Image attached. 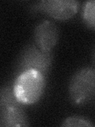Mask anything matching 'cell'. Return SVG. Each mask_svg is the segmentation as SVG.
I'll return each mask as SVG.
<instances>
[{"label":"cell","instance_id":"2","mask_svg":"<svg viewBox=\"0 0 95 127\" xmlns=\"http://www.w3.org/2000/svg\"><path fill=\"white\" fill-rule=\"evenodd\" d=\"M23 106L15 96L13 85L2 87L0 91V126H29V122Z\"/></svg>","mask_w":95,"mask_h":127},{"label":"cell","instance_id":"5","mask_svg":"<svg viewBox=\"0 0 95 127\" xmlns=\"http://www.w3.org/2000/svg\"><path fill=\"white\" fill-rule=\"evenodd\" d=\"M79 2L75 0H43L37 5L39 10L56 20H67L77 13Z\"/></svg>","mask_w":95,"mask_h":127},{"label":"cell","instance_id":"9","mask_svg":"<svg viewBox=\"0 0 95 127\" xmlns=\"http://www.w3.org/2000/svg\"><path fill=\"white\" fill-rule=\"evenodd\" d=\"M91 60H92L93 65L95 67V47L94 48V49L92 51V54H91Z\"/></svg>","mask_w":95,"mask_h":127},{"label":"cell","instance_id":"7","mask_svg":"<svg viewBox=\"0 0 95 127\" xmlns=\"http://www.w3.org/2000/svg\"><path fill=\"white\" fill-rule=\"evenodd\" d=\"M82 16L86 25L95 30V0L88 1L85 3Z\"/></svg>","mask_w":95,"mask_h":127},{"label":"cell","instance_id":"4","mask_svg":"<svg viewBox=\"0 0 95 127\" xmlns=\"http://www.w3.org/2000/svg\"><path fill=\"white\" fill-rule=\"evenodd\" d=\"M52 62L51 52H44L36 44L27 45L19 56L16 67L18 75L26 70H37L45 76L48 73Z\"/></svg>","mask_w":95,"mask_h":127},{"label":"cell","instance_id":"1","mask_svg":"<svg viewBox=\"0 0 95 127\" xmlns=\"http://www.w3.org/2000/svg\"><path fill=\"white\" fill-rule=\"evenodd\" d=\"M45 87V76L37 70H26L17 75L13 83L16 98L23 105L37 102Z\"/></svg>","mask_w":95,"mask_h":127},{"label":"cell","instance_id":"6","mask_svg":"<svg viewBox=\"0 0 95 127\" xmlns=\"http://www.w3.org/2000/svg\"><path fill=\"white\" fill-rule=\"evenodd\" d=\"M59 37V28L54 22L48 20L39 23L34 30L35 44L44 52H51L56 45Z\"/></svg>","mask_w":95,"mask_h":127},{"label":"cell","instance_id":"8","mask_svg":"<svg viewBox=\"0 0 95 127\" xmlns=\"http://www.w3.org/2000/svg\"><path fill=\"white\" fill-rule=\"evenodd\" d=\"M62 126H94V125L90 121H89L88 119H86L83 117L80 116H72L69 117L67 119H65L63 122L62 123Z\"/></svg>","mask_w":95,"mask_h":127},{"label":"cell","instance_id":"3","mask_svg":"<svg viewBox=\"0 0 95 127\" xmlns=\"http://www.w3.org/2000/svg\"><path fill=\"white\" fill-rule=\"evenodd\" d=\"M71 101L74 105H84L95 96V67L79 69L71 79L68 86Z\"/></svg>","mask_w":95,"mask_h":127}]
</instances>
